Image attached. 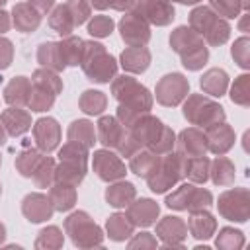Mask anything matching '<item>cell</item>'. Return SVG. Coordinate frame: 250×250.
<instances>
[{
    "label": "cell",
    "mask_w": 250,
    "mask_h": 250,
    "mask_svg": "<svg viewBox=\"0 0 250 250\" xmlns=\"http://www.w3.org/2000/svg\"><path fill=\"white\" fill-rule=\"evenodd\" d=\"M199 86L205 94H209L213 98H221L229 88V74L223 68H209L201 76Z\"/></svg>",
    "instance_id": "83f0119b"
},
{
    "label": "cell",
    "mask_w": 250,
    "mask_h": 250,
    "mask_svg": "<svg viewBox=\"0 0 250 250\" xmlns=\"http://www.w3.org/2000/svg\"><path fill=\"white\" fill-rule=\"evenodd\" d=\"M59 162L68 164V166H76L80 170H86V164H88V148L82 146V145H78V143H74V141H68L59 150Z\"/></svg>",
    "instance_id": "1f68e13d"
},
{
    "label": "cell",
    "mask_w": 250,
    "mask_h": 250,
    "mask_svg": "<svg viewBox=\"0 0 250 250\" xmlns=\"http://www.w3.org/2000/svg\"><path fill=\"white\" fill-rule=\"evenodd\" d=\"M80 66L88 76V80L98 84L109 82L117 70L115 59L107 53V49L102 43H96V41H84V55H82Z\"/></svg>",
    "instance_id": "7a4b0ae2"
},
{
    "label": "cell",
    "mask_w": 250,
    "mask_h": 250,
    "mask_svg": "<svg viewBox=\"0 0 250 250\" xmlns=\"http://www.w3.org/2000/svg\"><path fill=\"white\" fill-rule=\"evenodd\" d=\"M66 137H68V141H74L86 148H92L96 143V127L88 119H76L70 123Z\"/></svg>",
    "instance_id": "4dcf8cb0"
},
{
    "label": "cell",
    "mask_w": 250,
    "mask_h": 250,
    "mask_svg": "<svg viewBox=\"0 0 250 250\" xmlns=\"http://www.w3.org/2000/svg\"><path fill=\"white\" fill-rule=\"evenodd\" d=\"M209 174L213 184L217 186H232L234 184V164L225 158L223 154H219L215 160L209 162Z\"/></svg>",
    "instance_id": "d6a6232c"
},
{
    "label": "cell",
    "mask_w": 250,
    "mask_h": 250,
    "mask_svg": "<svg viewBox=\"0 0 250 250\" xmlns=\"http://www.w3.org/2000/svg\"><path fill=\"white\" fill-rule=\"evenodd\" d=\"M174 145H176V135H174V131L170 127L164 125L160 135L156 137V141L148 146V150L154 152V154H166V152H170L174 148Z\"/></svg>",
    "instance_id": "bcb514c9"
},
{
    "label": "cell",
    "mask_w": 250,
    "mask_h": 250,
    "mask_svg": "<svg viewBox=\"0 0 250 250\" xmlns=\"http://www.w3.org/2000/svg\"><path fill=\"white\" fill-rule=\"evenodd\" d=\"M4 238H6V227L0 223V244L4 242Z\"/></svg>",
    "instance_id": "6f0895ef"
},
{
    "label": "cell",
    "mask_w": 250,
    "mask_h": 250,
    "mask_svg": "<svg viewBox=\"0 0 250 250\" xmlns=\"http://www.w3.org/2000/svg\"><path fill=\"white\" fill-rule=\"evenodd\" d=\"M205 141H207V150H211L213 154H225L234 145V131L230 125L221 121L205 127Z\"/></svg>",
    "instance_id": "e0dca14e"
},
{
    "label": "cell",
    "mask_w": 250,
    "mask_h": 250,
    "mask_svg": "<svg viewBox=\"0 0 250 250\" xmlns=\"http://www.w3.org/2000/svg\"><path fill=\"white\" fill-rule=\"evenodd\" d=\"M64 242V236H62V230L55 225L51 227H45L41 229L37 240H35V248H61Z\"/></svg>",
    "instance_id": "b9f144b4"
},
{
    "label": "cell",
    "mask_w": 250,
    "mask_h": 250,
    "mask_svg": "<svg viewBox=\"0 0 250 250\" xmlns=\"http://www.w3.org/2000/svg\"><path fill=\"white\" fill-rule=\"evenodd\" d=\"M156 162H158V154H154L150 150H141L139 148L133 156H129V168L141 178H146L154 170Z\"/></svg>",
    "instance_id": "8d00e7d4"
},
{
    "label": "cell",
    "mask_w": 250,
    "mask_h": 250,
    "mask_svg": "<svg viewBox=\"0 0 250 250\" xmlns=\"http://www.w3.org/2000/svg\"><path fill=\"white\" fill-rule=\"evenodd\" d=\"M14 61V45L10 39L0 37V70L8 68Z\"/></svg>",
    "instance_id": "681fc988"
},
{
    "label": "cell",
    "mask_w": 250,
    "mask_h": 250,
    "mask_svg": "<svg viewBox=\"0 0 250 250\" xmlns=\"http://www.w3.org/2000/svg\"><path fill=\"white\" fill-rule=\"evenodd\" d=\"M246 14H244V18H242V21H240V27H242V31H246Z\"/></svg>",
    "instance_id": "91938a15"
},
{
    "label": "cell",
    "mask_w": 250,
    "mask_h": 250,
    "mask_svg": "<svg viewBox=\"0 0 250 250\" xmlns=\"http://www.w3.org/2000/svg\"><path fill=\"white\" fill-rule=\"evenodd\" d=\"M92 166H94V172L98 174V178L104 180V182H115V180H121L125 176L123 160L107 148H102V150L94 152Z\"/></svg>",
    "instance_id": "5bb4252c"
},
{
    "label": "cell",
    "mask_w": 250,
    "mask_h": 250,
    "mask_svg": "<svg viewBox=\"0 0 250 250\" xmlns=\"http://www.w3.org/2000/svg\"><path fill=\"white\" fill-rule=\"evenodd\" d=\"M232 59L238 62V66H242V68H248L250 66V59H248V53H250V41H248V37H240L238 41H234V45H232Z\"/></svg>",
    "instance_id": "c3c4849f"
},
{
    "label": "cell",
    "mask_w": 250,
    "mask_h": 250,
    "mask_svg": "<svg viewBox=\"0 0 250 250\" xmlns=\"http://www.w3.org/2000/svg\"><path fill=\"white\" fill-rule=\"evenodd\" d=\"M135 4V0H107V8L113 10H129Z\"/></svg>",
    "instance_id": "f5cc1de1"
},
{
    "label": "cell",
    "mask_w": 250,
    "mask_h": 250,
    "mask_svg": "<svg viewBox=\"0 0 250 250\" xmlns=\"http://www.w3.org/2000/svg\"><path fill=\"white\" fill-rule=\"evenodd\" d=\"M127 129L121 125V121L113 115H104L98 121L96 127V141H100L105 148H117L121 139L125 137Z\"/></svg>",
    "instance_id": "ac0fdd59"
},
{
    "label": "cell",
    "mask_w": 250,
    "mask_h": 250,
    "mask_svg": "<svg viewBox=\"0 0 250 250\" xmlns=\"http://www.w3.org/2000/svg\"><path fill=\"white\" fill-rule=\"evenodd\" d=\"M6 139H8V133H6V129H4V125L0 123V146L6 143Z\"/></svg>",
    "instance_id": "9f6ffc18"
},
{
    "label": "cell",
    "mask_w": 250,
    "mask_h": 250,
    "mask_svg": "<svg viewBox=\"0 0 250 250\" xmlns=\"http://www.w3.org/2000/svg\"><path fill=\"white\" fill-rule=\"evenodd\" d=\"M90 18V4L86 0H66L64 4L55 6L49 16V25L59 35H70L78 25Z\"/></svg>",
    "instance_id": "5b68a950"
},
{
    "label": "cell",
    "mask_w": 250,
    "mask_h": 250,
    "mask_svg": "<svg viewBox=\"0 0 250 250\" xmlns=\"http://www.w3.org/2000/svg\"><path fill=\"white\" fill-rule=\"evenodd\" d=\"M219 213L236 223H244L250 217V191L246 188H232L219 195Z\"/></svg>",
    "instance_id": "30bf717a"
},
{
    "label": "cell",
    "mask_w": 250,
    "mask_h": 250,
    "mask_svg": "<svg viewBox=\"0 0 250 250\" xmlns=\"http://www.w3.org/2000/svg\"><path fill=\"white\" fill-rule=\"evenodd\" d=\"M188 94H189V82L180 72L164 74L156 84V102L166 107H174L182 104L184 98H188Z\"/></svg>",
    "instance_id": "8fae6325"
},
{
    "label": "cell",
    "mask_w": 250,
    "mask_h": 250,
    "mask_svg": "<svg viewBox=\"0 0 250 250\" xmlns=\"http://www.w3.org/2000/svg\"><path fill=\"white\" fill-rule=\"evenodd\" d=\"M121 66L127 70V72H133V74H141L148 68L150 64V51L141 45V47H127L123 53H121Z\"/></svg>",
    "instance_id": "484cf974"
},
{
    "label": "cell",
    "mask_w": 250,
    "mask_h": 250,
    "mask_svg": "<svg viewBox=\"0 0 250 250\" xmlns=\"http://www.w3.org/2000/svg\"><path fill=\"white\" fill-rule=\"evenodd\" d=\"M143 248V246H148V248H154L156 246V238H152V234H148V232H141V234H137L131 242H129V248Z\"/></svg>",
    "instance_id": "f907efd6"
},
{
    "label": "cell",
    "mask_w": 250,
    "mask_h": 250,
    "mask_svg": "<svg viewBox=\"0 0 250 250\" xmlns=\"http://www.w3.org/2000/svg\"><path fill=\"white\" fill-rule=\"evenodd\" d=\"M12 23L21 33H31L41 23V14L27 2H20L12 8Z\"/></svg>",
    "instance_id": "603a6c76"
},
{
    "label": "cell",
    "mask_w": 250,
    "mask_h": 250,
    "mask_svg": "<svg viewBox=\"0 0 250 250\" xmlns=\"http://www.w3.org/2000/svg\"><path fill=\"white\" fill-rule=\"evenodd\" d=\"M31 82H33V84H41V86L49 88L55 96L62 92V80L59 78V74H57L55 70H51V68H45V66H43V68H37V70L33 72Z\"/></svg>",
    "instance_id": "60d3db41"
},
{
    "label": "cell",
    "mask_w": 250,
    "mask_h": 250,
    "mask_svg": "<svg viewBox=\"0 0 250 250\" xmlns=\"http://www.w3.org/2000/svg\"><path fill=\"white\" fill-rule=\"evenodd\" d=\"M90 4L98 10H105L107 8V0H90Z\"/></svg>",
    "instance_id": "11a10c76"
},
{
    "label": "cell",
    "mask_w": 250,
    "mask_h": 250,
    "mask_svg": "<svg viewBox=\"0 0 250 250\" xmlns=\"http://www.w3.org/2000/svg\"><path fill=\"white\" fill-rule=\"evenodd\" d=\"M105 229H107V234H109L111 240L121 242V240H125L127 236L133 234L135 225L131 223V219H129L125 213H113V215L107 219Z\"/></svg>",
    "instance_id": "d590c367"
},
{
    "label": "cell",
    "mask_w": 250,
    "mask_h": 250,
    "mask_svg": "<svg viewBox=\"0 0 250 250\" xmlns=\"http://www.w3.org/2000/svg\"><path fill=\"white\" fill-rule=\"evenodd\" d=\"M189 25L195 33L201 35V39H205L213 47L223 45L230 35V25L223 18H219V14L213 12V8L209 6L193 8L189 14Z\"/></svg>",
    "instance_id": "3957f363"
},
{
    "label": "cell",
    "mask_w": 250,
    "mask_h": 250,
    "mask_svg": "<svg viewBox=\"0 0 250 250\" xmlns=\"http://www.w3.org/2000/svg\"><path fill=\"white\" fill-rule=\"evenodd\" d=\"M59 49L66 66H78L84 55V39L76 35H66L62 41H59Z\"/></svg>",
    "instance_id": "e575fe53"
},
{
    "label": "cell",
    "mask_w": 250,
    "mask_h": 250,
    "mask_svg": "<svg viewBox=\"0 0 250 250\" xmlns=\"http://www.w3.org/2000/svg\"><path fill=\"white\" fill-rule=\"evenodd\" d=\"M158 211L160 207L156 205V201L152 199H146V197H141V199H133L129 205H127V217L131 219V223L135 227H150L156 223V217H158Z\"/></svg>",
    "instance_id": "44dd1931"
},
{
    "label": "cell",
    "mask_w": 250,
    "mask_h": 250,
    "mask_svg": "<svg viewBox=\"0 0 250 250\" xmlns=\"http://www.w3.org/2000/svg\"><path fill=\"white\" fill-rule=\"evenodd\" d=\"M156 236L166 246H182V240L188 236V225L180 217H164L156 225Z\"/></svg>",
    "instance_id": "ffe728a7"
},
{
    "label": "cell",
    "mask_w": 250,
    "mask_h": 250,
    "mask_svg": "<svg viewBox=\"0 0 250 250\" xmlns=\"http://www.w3.org/2000/svg\"><path fill=\"white\" fill-rule=\"evenodd\" d=\"M64 230L70 234V240L78 248H92V246H102L104 234L102 229L92 221V217L86 211H74L68 215L64 221Z\"/></svg>",
    "instance_id": "52a82bcc"
},
{
    "label": "cell",
    "mask_w": 250,
    "mask_h": 250,
    "mask_svg": "<svg viewBox=\"0 0 250 250\" xmlns=\"http://www.w3.org/2000/svg\"><path fill=\"white\" fill-rule=\"evenodd\" d=\"M230 100L244 107L250 104V76L248 74H242L234 80V84L230 88Z\"/></svg>",
    "instance_id": "ee69618b"
},
{
    "label": "cell",
    "mask_w": 250,
    "mask_h": 250,
    "mask_svg": "<svg viewBox=\"0 0 250 250\" xmlns=\"http://www.w3.org/2000/svg\"><path fill=\"white\" fill-rule=\"evenodd\" d=\"M209 158L203 156H193V158H186V170L184 176H188L193 184H203L209 178Z\"/></svg>",
    "instance_id": "f35d334b"
},
{
    "label": "cell",
    "mask_w": 250,
    "mask_h": 250,
    "mask_svg": "<svg viewBox=\"0 0 250 250\" xmlns=\"http://www.w3.org/2000/svg\"><path fill=\"white\" fill-rule=\"evenodd\" d=\"M119 31H121V39L129 45V47H141L146 45L150 39V27L148 23L135 12L125 14L119 21Z\"/></svg>",
    "instance_id": "4fadbf2b"
},
{
    "label": "cell",
    "mask_w": 250,
    "mask_h": 250,
    "mask_svg": "<svg viewBox=\"0 0 250 250\" xmlns=\"http://www.w3.org/2000/svg\"><path fill=\"white\" fill-rule=\"evenodd\" d=\"M21 213L29 223H43L53 217L55 207L45 193H27L21 201Z\"/></svg>",
    "instance_id": "2e32d148"
},
{
    "label": "cell",
    "mask_w": 250,
    "mask_h": 250,
    "mask_svg": "<svg viewBox=\"0 0 250 250\" xmlns=\"http://www.w3.org/2000/svg\"><path fill=\"white\" fill-rule=\"evenodd\" d=\"M29 96H31V80L25 76H14L4 88V100L10 105L23 107L29 104Z\"/></svg>",
    "instance_id": "d4e9b609"
},
{
    "label": "cell",
    "mask_w": 250,
    "mask_h": 250,
    "mask_svg": "<svg viewBox=\"0 0 250 250\" xmlns=\"http://www.w3.org/2000/svg\"><path fill=\"white\" fill-rule=\"evenodd\" d=\"M186 225H188V230L191 232V236L197 238V240L209 238L215 232V229H217L215 217L209 211H205V209L191 211V215H189V219H188Z\"/></svg>",
    "instance_id": "cb8c5ba5"
},
{
    "label": "cell",
    "mask_w": 250,
    "mask_h": 250,
    "mask_svg": "<svg viewBox=\"0 0 250 250\" xmlns=\"http://www.w3.org/2000/svg\"><path fill=\"white\" fill-rule=\"evenodd\" d=\"M55 98H57V96H55L49 88L31 82V96H29L27 107H29L31 111H47V109H51V105L55 104Z\"/></svg>",
    "instance_id": "ab89813d"
},
{
    "label": "cell",
    "mask_w": 250,
    "mask_h": 250,
    "mask_svg": "<svg viewBox=\"0 0 250 250\" xmlns=\"http://www.w3.org/2000/svg\"><path fill=\"white\" fill-rule=\"evenodd\" d=\"M170 47L180 55L182 64L188 70H199L209 59V51L205 47V41L201 39L199 33H195L188 25H180L172 31Z\"/></svg>",
    "instance_id": "6da1fadb"
},
{
    "label": "cell",
    "mask_w": 250,
    "mask_h": 250,
    "mask_svg": "<svg viewBox=\"0 0 250 250\" xmlns=\"http://www.w3.org/2000/svg\"><path fill=\"white\" fill-rule=\"evenodd\" d=\"M184 117L191 125L209 127V125L225 121V111L217 102H213L201 94H191L188 98V102L184 104Z\"/></svg>",
    "instance_id": "ba28073f"
},
{
    "label": "cell",
    "mask_w": 250,
    "mask_h": 250,
    "mask_svg": "<svg viewBox=\"0 0 250 250\" xmlns=\"http://www.w3.org/2000/svg\"><path fill=\"white\" fill-rule=\"evenodd\" d=\"M213 201V195L209 189L195 188L193 184H182L176 188L168 197L166 205L176 211H197V209H207Z\"/></svg>",
    "instance_id": "9c48e42d"
},
{
    "label": "cell",
    "mask_w": 250,
    "mask_h": 250,
    "mask_svg": "<svg viewBox=\"0 0 250 250\" xmlns=\"http://www.w3.org/2000/svg\"><path fill=\"white\" fill-rule=\"evenodd\" d=\"M33 182L37 188H51V184L55 182V160L51 156L43 158L37 172L33 174Z\"/></svg>",
    "instance_id": "f6af8a7d"
},
{
    "label": "cell",
    "mask_w": 250,
    "mask_h": 250,
    "mask_svg": "<svg viewBox=\"0 0 250 250\" xmlns=\"http://www.w3.org/2000/svg\"><path fill=\"white\" fill-rule=\"evenodd\" d=\"M184 170H186V156L170 150L166 152V156H158L154 170L145 180L148 182V188L154 193H164L184 178Z\"/></svg>",
    "instance_id": "277c9868"
},
{
    "label": "cell",
    "mask_w": 250,
    "mask_h": 250,
    "mask_svg": "<svg viewBox=\"0 0 250 250\" xmlns=\"http://www.w3.org/2000/svg\"><path fill=\"white\" fill-rule=\"evenodd\" d=\"M0 164H2V156H0Z\"/></svg>",
    "instance_id": "be15d7a7"
},
{
    "label": "cell",
    "mask_w": 250,
    "mask_h": 250,
    "mask_svg": "<svg viewBox=\"0 0 250 250\" xmlns=\"http://www.w3.org/2000/svg\"><path fill=\"white\" fill-rule=\"evenodd\" d=\"M43 158H45V152H41L39 148L29 146V145H25L18 152V156H16V168H18V172L23 178H33V174L37 172V168L43 162Z\"/></svg>",
    "instance_id": "4316f807"
},
{
    "label": "cell",
    "mask_w": 250,
    "mask_h": 250,
    "mask_svg": "<svg viewBox=\"0 0 250 250\" xmlns=\"http://www.w3.org/2000/svg\"><path fill=\"white\" fill-rule=\"evenodd\" d=\"M135 14L146 23L168 25L174 20V6L170 0H135Z\"/></svg>",
    "instance_id": "7c38bea8"
},
{
    "label": "cell",
    "mask_w": 250,
    "mask_h": 250,
    "mask_svg": "<svg viewBox=\"0 0 250 250\" xmlns=\"http://www.w3.org/2000/svg\"><path fill=\"white\" fill-rule=\"evenodd\" d=\"M33 139L37 148L49 154L61 143V125L53 117H41L33 123Z\"/></svg>",
    "instance_id": "9a60e30c"
},
{
    "label": "cell",
    "mask_w": 250,
    "mask_h": 250,
    "mask_svg": "<svg viewBox=\"0 0 250 250\" xmlns=\"http://www.w3.org/2000/svg\"><path fill=\"white\" fill-rule=\"evenodd\" d=\"M113 31V20L109 16H94L88 23V33L92 37H107Z\"/></svg>",
    "instance_id": "7dc6e473"
},
{
    "label": "cell",
    "mask_w": 250,
    "mask_h": 250,
    "mask_svg": "<svg viewBox=\"0 0 250 250\" xmlns=\"http://www.w3.org/2000/svg\"><path fill=\"white\" fill-rule=\"evenodd\" d=\"M0 123L4 125V129L10 137H20V135L29 131L31 115H29V111H25L21 107L12 105V107H8L0 113Z\"/></svg>",
    "instance_id": "7402d4cb"
},
{
    "label": "cell",
    "mask_w": 250,
    "mask_h": 250,
    "mask_svg": "<svg viewBox=\"0 0 250 250\" xmlns=\"http://www.w3.org/2000/svg\"><path fill=\"white\" fill-rule=\"evenodd\" d=\"M0 195H2V186H0Z\"/></svg>",
    "instance_id": "6125c7cd"
},
{
    "label": "cell",
    "mask_w": 250,
    "mask_h": 250,
    "mask_svg": "<svg viewBox=\"0 0 250 250\" xmlns=\"http://www.w3.org/2000/svg\"><path fill=\"white\" fill-rule=\"evenodd\" d=\"M6 2H8V0H0V8H2V6L6 4Z\"/></svg>",
    "instance_id": "94428289"
},
{
    "label": "cell",
    "mask_w": 250,
    "mask_h": 250,
    "mask_svg": "<svg viewBox=\"0 0 250 250\" xmlns=\"http://www.w3.org/2000/svg\"><path fill=\"white\" fill-rule=\"evenodd\" d=\"M217 248H225V250H238L244 246V236L240 230L236 229H230V227H225L219 230V236H217Z\"/></svg>",
    "instance_id": "7bdbcfd3"
},
{
    "label": "cell",
    "mask_w": 250,
    "mask_h": 250,
    "mask_svg": "<svg viewBox=\"0 0 250 250\" xmlns=\"http://www.w3.org/2000/svg\"><path fill=\"white\" fill-rule=\"evenodd\" d=\"M10 25H12L10 14H8V12H4V10H0V33H6V31L10 29Z\"/></svg>",
    "instance_id": "db71d44e"
},
{
    "label": "cell",
    "mask_w": 250,
    "mask_h": 250,
    "mask_svg": "<svg viewBox=\"0 0 250 250\" xmlns=\"http://www.w3.org/2000/svg\"><path fill=\"white\" fill-rule=\"evenodd\" d=\"M37 62L45 68H51L55 72H61L66 68L64 61H62V55H61V49H59V41H45L39 45L37 49Z\"/></svg>",
    "instance_id": "f546056e"
},
{
    "label": "cell",
    "mask_w": 250,
    "mask_h": 250,
    "mask_svg": "<svg viewBox=\"0 0 250 250\" xmlns=\"http://www.w3.org/2000/svg\"><path fill=\"white\" fill-rule=\"evenodd\" d=\"M137 191L131 182H117L105 189V201L111 207H127L135 199Z\"/></svg>",
    "instance_id": "836d02e7"
},
{
    "label": "cell",
    "mask_w": 250,
    "mask_h": 250,
    "mask_svg": "<svg viewBox=\"0 0 250 250\" xmlns=\"http://www.w3.org/2000/svg\"><path fill=\"white\" fill-rule=\"evenodd\" d=\"M178 152L186 158H193V156H203L207 152V141H205V133H201L197 127H189L184 129L178 135Z\"/></svg>",
    "instance_id": "d6986e66"
},
{
    "label": "cell",
    "mask_w": 250,
    "mask_h": 250,
    "mask_svg": "<svg viewBox=\"0 0 250 250\" xmlns=\"http://www.w3.org/2000/svg\"><path fill=\"white\" fill-rule=\"evenodd\" d=\"M176 2H180V4H197L199 0H176Z\"/></svg>",
    "instance_id": "680465c9"
},
{
    "label": "cell",
    "mask_w": 250,
    "mask_h": 250,
    "mask_svg": "<svg viewBox=\"0 0 250 250\" xmlns=\"http://www.w3.org/2000/svg\"><path fill=\"white\" fill-rule=\"evenodd\" d=\"M78 105L86 115H100L107 105V98L100 90H86V92H82Z\"/></svg>",
    "instance_id": "74e56055"
},
{
    "label": "cell",
    "mask_w": 250,
    "mask_h": 250,
    "mask_svg": "<svg viewBox=\"0 0 250 250\" xmlns=\"http://www.w3.org/2000/svg\"><path fill=\"white\" fill-rule=\"evenodd\" d=\"M27 4H31L43 16V14H49V10L55 6V0H27Z\"/></svg>",
    "instance_id": "816d5d0a"
},
{
    "label": "cell",
    "mask_w": 250,
    "mask_h": 250,
    "mask_svg": "<svg viewBox=\"0 0 250 250\" xmlns=\"http://www.w3.org/2000/svg\"><path fill=\"white\" fill-rule=\"evenodd\" d=\"M49 199H51L55 211H68V209H72L74 203H76V186L62 184V182L51 184Z\"/></svg>",
    "instance_id": "f1b7e54d"
},
{
    "label": "cell",
    "mask_w": 250,
    "mask_h": 250,
    "mask_svg": "<svg viewBox=\"0 0 250 250\" xmlns=\"http://www.w3.org/2000/svg\"><path fill=\"white\" fill-rule=\"evenodd\" d=\"M111 94L119 102V105L131 107L135 111H148L152 107V96L139 80L133 76H119L111 84Z\"/></svg>",
    "instance_id": "8992f818"
}]
</instances>
